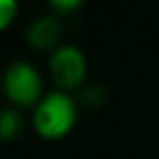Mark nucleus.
Wrapping results in <instances>:
<instances>
[{
	"instance_id": "3",
	"label": "nucleus",
	"mask_w": 159,
	"mask_h": 159,
	"mask_svg": "<svg viewBox=\"0 0 159 159\" xmlns=\"http://www.w3.org/2000/svg\"><path fill=\"white\" fill-rule=\"evenodd\" d=\"M50 76L61 91L78 89L87 76V59L74 44H61L50 56Z\"/></svg>"
},
{
	"instance_id": "5",
	"label": "nucleus",
	"mask_w": 159,
	"mask_h": 159,
	"mask_svg": "<svg viewBox=\"0 0 159 159\" xmlns=\"http://www.w3.org/2000/svg\"><path fill=\"white\" fill-rule=\"evenodd\" d=\"M22 131V117L15 107L0 111V141H13Z\"/></svg>"
},
{
	"instance_id": "4",
	"label": "nucleus",
	"mask_w": 159,
	"mask_h": 159,
	"mask_svg": "<svg viewBox=\"0 0 159 159\" xmlns=\"http://www.w3.org/2000/svg\"><path fill=\"white\" fill-rule=\"evenodd\" d=\"M61 34H63V26L61 22L56 19V17H50V15H43L39 19H35L28 32H26V39L28 44L35 50H56L61 39Z\"/></svg>"
},
{
	"instance_id": "2",
	"label": "nucleus",
	"mask_w": 159,
	"mask_h": 159,
	"mask_svg": "<svg viewBox=\"0 0 159 159\" xmlns=\"http://www.w3.org/2000/svg\"><path fill=\"white\" fill-rule=\"evenodd\" d=\"M2 87L7 100L17 107L37 106L43 94V81L39 70L28 61L11 63L2 78Z\"/></svg>"
},
{
	"instance_id": "1",
	"label": "nucleus",
	"mask_w": 159,
	"mask_h": 159,
	"mask_svg": "<svg viewBox=\"0 0 159 159\" xmlns=\"http://www.w3.org/2000/svg\"><path fill=\"white\" fill-rule=\"evenodd\" d=\"M78 120V102L65 91L46 93L34 111V128L43 139L59 141L67 137Z\"/></svg>"
},
{
	"instance_id": "6",
	"label": "nucleus",
	"mask_w": 159,
	"mask_h": 159,
	"mask_svg": "<svg viewBox=\"0 0 159 159\" xmlns=\"http://www.w3.org/2000/svg\"><path fill=\"white\" fill-rule=\"evenodd\" d=\"M107 100V91L102 85H89L81 91L78 102L85 109H98L106 104Z\"/></svg>"
},
{
	"instance_id": "7",
	"label": "nucleus",
	"mask_w": 159,
	"mask_h": 159,
	"mask_svg": "<svg viewBox=\"0 0 159 159\" xmlns=\"http://www.w3.org/2000/svg\"><path fill=\"white\" fill-rule=\"evenodd\" d=\"M19 13V2L17 0H0V32L7 30Z\"/></svg>"
},
{
	"instance_id": "8",
	"label": "nucleus",
	"mask_w": 159,
	"mask_h": 159,
	"mask_svg": "<svg viewBox=\"0 0 159 159\" xmlns=\"http://www.w3.org/2000/svg\"><path fill=\"white\" fill-rule=\"evenodd\" d=\"M48 2L56 11L61 13H72L83 4V0H48Z\"/></svg>"
}]
</instances>
